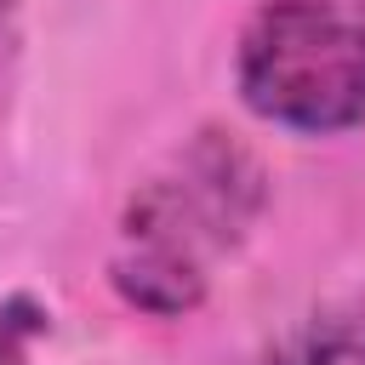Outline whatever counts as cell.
I'll use <instances>...</instances> for the list:
<instances>
[{"mask_svg":"<svg viewBox=\"0 0 365 365\" xmlns=\"http://www.w3.org/2000/svg\"><path fill=\"white\" fill-rule=\"evenodd\" d=\"M0 11H6V0H0Z\"/></svg>","mask_w":365,"mask_h":365,"instance_id":"obj_4","label":"cell"},{"mask_svg":"<svg viewBox=\"0 0 365 365\" xmlns=\"http://www.w3.org/2000/svg\"><path fill=\"white\" fill-rule=\"evenodd\" d=\"M46 331V314L34 308V302H6L0 308V365H23V354H29V342Z\"/></svg>","mask_w":365,"mask_h":365,"instance_id":"obj_3","label":"cell"},{"mask_svg":"<svg viewBox=\"0 0 365 365\" xmlns=\"http://www.w3.org/2000/svg\"><path fill=\"white\" fill-rule=\"evenodd\" d=\"M240 97L285 131L365 120V0H268L240 34Z\"/></svg>","mask_w":365,"mask_h":365,"instance_id":"obj_2","label":"cell"},{"mask_svg":"<svg viewBox=\"0 0 365 365\" xmlns=\"http://www.w3.org/2000/svg\"><path fill=\"white\" fill-rule=\"evenodd\" d=\"M359 365H365V359H359Z\"/></svg>","mask_w":365,"mask_h":365,"instance_id":"obj_5","label":"cell"},{"mask_svg":"<svg viewBox=\"0 0 365 365\" xmlns=\"http://www.w3.org/2000/svg\"><path fill=\"white\" fill-rule=\"evenodd\" d=\"M262 205L257 160L222 137L200 131L160 177H148L125 211L114 285L148 314H188L205 297L211 257H222Z\"/></svg>","mask_w":365,"mask_h":365,"instance_id":"obj_1","label":"cell"}]
</instances>
